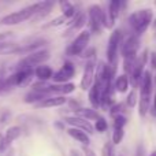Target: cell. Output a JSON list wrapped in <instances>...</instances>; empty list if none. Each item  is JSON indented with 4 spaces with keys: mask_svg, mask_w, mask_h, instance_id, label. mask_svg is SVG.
I'll return each mask as SVG.
<instances>
[{
    "mask_svg": "<svg viewBox=\"0 0 156 156\" xmlns=\"http://www.w3.org/2000/svg\"><path fill=\"white\" fill-rule=\"evenodd\" d=\"M34 76L38 78V81L48 82V80H51L52 76H54V71L49 66H38L34 70Z\"/></svg>",
    "mask_w": 156,
    "mask_h": 156,
    "instance_id": "obj_17",
    "label": "cell"
},
{
    "mask_svg": "<svg viewBox=\"0 0 156 156\" xmlns=\"http://www.w3.org/2000/svg\"><path fill=\"white\" fill-rule=\"evenodd\" d=\"M76 74V67L71 62H65V65L62 66L60 70H58L56 73L52 76V80H54L55 83H66L69 80L74 77Z\"/></svg>",
    "mask_w": 156,
    "mask_h": 156,
    "instance_id": "obj_10",
    "label": "cell"
},
{
    "mask_svg": "<svg viewBox=\"0 0 156 156\" xmlns=\"http://www.w3.org/2000/svg\"><path fill=\"white\" fill-rule=\"evenodd\" d=\"M82 152L85 154V156H96V154H94L92 149H89L88 147H83V148H82Z\"/></svg>",
    "mask_w": 156,
    "mask_h": 156,
    "instance_id": "obj_35",
    "label": "cell"
},
{
    "mask_svg": "<svg viewBox=\"0 0 156 156\" xmlns=\"http://www.w3.org/2000/svg\"><path fill=\"white\" fill-rule=\"evenodd\" d=\"M126 104L129 105L130 108H134L136 105H137V92L133 89V90L129 92V94H127L126 97Z\"/></svg>",
    "mask_w": 156,
    "mask_h": 156,
    "instance_id": "obj_26",
    "label": "cell"
},
{
    "mask_svg": "<svg viewBox=\"0 0 156 156\" xmlns=\"http://www.w3.org/2000/svg\"><path fill=\"white\" fill-rule=\"evenodd\" d=\"M8 145H10V144H8L7 141H5L4 136H3V134H0V152H4L5 149L8 148Z\"/></svg>",
    "mask_w": 156,
    "mask_h": 156,
    "instance_id": "obj_31",
    "label": "cell"
},
{
    "mask_svg": "<svg viewBox=\"0 0 156 156\" xmlns=\"http://www.w3.org/2000/svg\"><path fill=\"white\" fill-rule=\"evenodd\" d=\"M151 66H152V69L156 70V52H152V55H151Z\"/></svg>",
    "mask_w": 156,
    "mask_h": 156,
    "instance_id": "obj_36",
    "label": "cell"
},
{
    "mask_svg": "<svg viewBox=\"0 0 156 156\" xmlns=\"http://www.w3.org/2000/svg\"><path fill=\"white\" fill-rule=\"evenodd\" d=\"M45 3L47 2H38V3H34V4L27 5V7L22 8V10H19V11L8 14V15H5L4 18L2 19V25L12 26V25H18L23 21H27V19L33 18V16L45 5Z\"/></svg>",
    "mask_w": 156,
    "mask_h": 156,
    "instance_id": "obj_2",
    "label": "cell"
},
{
    "mask_svg": "<svg viewBox=\"0 0 156 156\" xmlns=\"http://www.w3.org/2000/svg\"><path fill=\"white\" fill-rule=\"evenodd\" d=\"M60 7H62V15L65 16L66 19L74 18V15H76V7H74L71 3L63 2V3H60Z\"/></svg>",
    "mask_w": 156,
    "mask_h": 156,
    "instance_id": "obj_22",
    "label": "cell"
},
{
    "mask_svg": "<svg viewBox=\"0 0 156 156\" xmlns=\"http://www.w3.org/2000/svg\"><path fill=\"white\" fill-rule=\"evenodd\" d=\"M65 122L69 123L71 127L78 130H82L83 133H93V125L89 123V121H85V119H81L78 116H66Z\"/></svg>",
    "mask_w": 156,
    "mask_h": 156,
    "instance_id": "obj_11",
    "label": "cell"
},
{
    "mask_svg": "<svg viewBox=\"0 0 156 156\" xmlns=\"http://www.w3.org/2000/svg\"><path fill=\"white\" fill-rule=\"evenodd\" d=\"M88 16H89V29L94 34H99L103 27H107V29L112 27L111 22L108 21L107 14L104 12V10L99 4H93L88 8Z\"/></svg>",
    "mask_w": 156,
    "mask_h": 156,
    "instance_id": "obj_3",
    "label": "cell"
},
{
    "mask_svg": "<svg viewBox=\"0 0 156 156\" xmlns=\"http://www.w3.org/2000/svg\"><path fill=\"white\" fill-rule=\"evenodd\" d=\"M126 5V3L125 2H121V0H112V2H110V4H108V21L111 22V25H114V22L118 19L119 14H121L122 11V7H125Z\"/></svg>",
    "mask_w": 156,
    "mask_h": 156,
    "instance_id": "obj_14",
    "label": "cell"
},
{
    "mask_svg": "<svg viewBox=\"0 0 156 156\" xmlns=\"http://www.w3.org/2000/svg\"><path fill=\"white\" fill-rule=\"evenodd\" d=\"M123 136H125L123 129H121V127H114V133H112V141H111V143H112V144H115V145H118V144L122 141V138H123Z\"/></svg>",
    "mask_w": 156,
    "mask_h": 156,
    "instance_id": "obj_24",
    "label": "cell"
},
{
    "mask_svg": "<svg viewBox=\"0 0 156 156\" xmlns=\"http://www.w3.org/2000/svg\"><path fill=\"white\" fill-rule=\"evenodd\" d=\"M82 56H85V58H89V59H92V58H94V54H96V49L94 48H89L86 52H82Z\"/></svg>",
    "mask_w": 156,
    "mask_h": 156,
    "instance_id": "obj_32",
    "label": "cell"
},
{
    "mask_svg": "<svg viewBox=\"0 0 156 156\" xmlns=\"http://www.w3.org/2000/svg\"><path fill=\"white\" fill-rule=\"evenodd\" d=\"M101 156H115V147L111 141L104 144V147L101 149Z\"/></svg>",
    "mask_w": 156,
    "mask_h": 156,
    "instance_id": "obj_25",
    "label": "cell"
},
{
    "mask_svg": "<svg viewBox=\"0 0 156 156\" xmlns=\"http://www.w3.org/2000/svg\"><path fill=\"white\" fill-rule=\"evenodd\" d=\"M149 156H156V151H154V152H152V154L149 155Z\"/></svg>",
    "mask_w": 156,
    "mask_h": 156,
    "instance_id": "obj_39",
    "label": "cell"
},
{
    "mask_svg": "<svg viewBox=\"0 0 156 156\" xmlns=\"http://www.w3.org/2000/svg\"><path fill=\"white\" fill-rule=\"evenodd\" d=\"M126 118H125L123 115H116L114 116V127H121V129H123L125 125H126Z\"/></svg>",
    "mask_w": 156,
    "mask_h": 156,
    "instance_id": "obj_28",
    "label": "cell"
},
{
    "mask_svg": "<svg viewBox=\"0 0 156 156\" xmlns=\"http://www.w3.org/2000/svg\"><path fill=\"white\" fill-rule=\"evenodd\" d=\"M94 73H96V59L92 58L86 62L85 70H83V76L81 80V88L82 90H88L94 82Z\"/></svg>",
    "mask_w": 156,
    "mask_h": 156,
    "instance_id": "obj_9",
    "label": "cell"
},
{
    "mask_svg": "<svg viewBox=\"0 0 156 156\" xmlns=\"http://www.w3.org/2000/svg\"><path fill=\"white\" fill-rule=\"evenodd\" d=\"M11 44L10 43H2L0 44V52H4V51H10L11 52Z\"/></svg>",
    "mask_w": 156,
    "mask_h": 156,
    "instance_id": "obj_34",
    "label": "cell"
},
{
    "mask_svg": "<svg viewBox=\"0 0 156 156\" xmlns=\"http://www.w3.org/2000/svg\"><path fill=\"white\" fill-rule=\"evenodd\" d=\"M8 116H10V114H8V112L3 114V116L0 118V123H5V122H7V119H8Z\"/></svg>",
    "mask_w": 156,
    "mask_h": 156,
    "instance_id": "obj_37",
    "label": "cell"
},
{
    "mask_svg": "<svg viewBox=\"0 0 156 156\" xmlns=\"http://www.w3.org/2000/svg\"><path fill=\"white\" fill-rule=\"evenodd\" d=\"M122 41V33L121 30H115L111 33L110 40H108L107 47V63L112 67H116V59H118V51Z\"/></svg>",
    "mask_w": 156,
    "mask_h": 156,
    "instance_id": "obj_6",
    "label": "cell"
},
{
    "mask_svg": "<svg viewBox=\"0 0 156 156\" xmlns=\"http://www.w3.org/2000/svg\"><path fill=\"white\" fill-rule=\"evenodd\" d=\"M152 114L156 116V93H155V96H154V107H152Z\"/></svg>",
    "mask_w": 156,
    "mask_h": 156,
    "instance_id": "obj_38",
    "label": "cell"
},
{
    "mask_svg": "<svg viewBox=\"0 0 156 156\" xmlns=\"http://www.w3.org/2000/svg\"><path fill=\"white\" fill-rule=\"evenodd\" d=\"M67 21V19L65 18L63 15H59L58 18H55V19H52L49 23H47L44 27H54V26H59V25H62V23H65V22Z\"/></svg>",
    "mask_w": 156,
    "mask_h": 156,
    "instance_id": "obj_27",
    "label": "cell"
},
{
    "mask_svg": "<svg viewBox=\"0 0 156 156\" xmlns=\"http://www.w3.org/2000/svg\"><path fill=\"white\" fill-rule=\"evenodd\" d=\"M86 19H88V15H86L85 12H78L77 15H74V18L71 19V23L70 26H69V29L65 32V37H69V36L73 34V32H76V30H80L82 29V26L86 23Z\"/></svg>",
    "mask_w": 156,
    "mask_h": 156,
    "instance_id": "obj_12",
    "label": "cell"
},
{
    "mask_svg": "<svg viewBox=\"0 0 156 156\" xmlns=\"http://www.w3.org/2000/svg\"><path fill=\"white\" fill-rule=\"evenodd\" d=\"M122 111H123V104H114L112 107H111V111L110 114L112 116H116V115H122Z\"/></svg>",
    "mask_w": 156,
    "mask_h": 156,
    "instance_id": "obj_30",
    "label": "cell"
},
{
    "mask_svg": "<svg viewBox=\"0 0 156 156\" xmlns=\"http://www.w3.org/2000/svg\"><path fill=\"white\" fill-rule=\"evenodd\" d=\"M11 36H12V33L11 32H4V33H0V44L4 43L7 38H10Z\"/></svg>",
    "mask_w": 156,
    "mask_h": 156,
    "instance_id": "obj_33",
    "label": "cell"
},
{
    "mask_svg": "<svg viewBox=\"0 0 156 156\" xmlns=\"http://www.w3.org/2000/svg\"><path fill=\"white\" fill-rule=\"evenodd\" d=\"M154 90V78L151 71L145 70L140 83V99H138V112L141 116H145L151 105V96Z\"/></svg>",
    "mask_w": 156,
    "mask_h": 156,
    "instance_id": "obj_1",
    "label": "cell"
},
{
    "mask_svg": "<svg viewBox=\"0 0 156 156\" xmlns=\"http://www.w3.org/2000/svg\"><path fill=\"white\" fill-rule=\"evenodd\" d=\"M67 99L65 96H49L47 99L41 100L40 103L36 104L37 108H49V107H60V105L66 104Z\"/></svg>",
    "mask_w": 156,
    "mask_h": 156,
    "instance_id": "obj_13",
    "label": "cell"
},
{
    "mask_svg": "<svg viewBox=\"0 0 156 156\" xmlns=\"http://www.w3.org/2000/svg\"><path fill=\"white\" fill-rule=\"evenodd\" d=\"M71 154H73V156H78V155H77V152H71Z\"/></svg>",
    "mask_w": 156,
    "mask_h": 156,
    "instance_id": "obj_40",
    "label": "cell"
},
{
    "mask_svg": "<svg viewBox=\"0 0 156 156\" xmlns=\"http://www.w3.org/2000/svg\"><path fill=\"white\" fill-rule=\"evenodd\" d=\"M21 134H22V129H21V127H19V126H11V127H8L7 132H5L4 138H5V141H7L8 144H11L12 141L18 140V138L21 137Z\"/></svg>",
    "mask_w": 156,
    "mask_h": 156,
    "instance_id": "obj_20",
    "label": "cell"
},
{
    "mask_svg": "<svg viewBox=\"0 0 156 156\" xmlns=\"http://www.w3.org/2000/svg\"><path fill=\"white\" fill-rule=\"evenodd\" d=\"M129 77L126 76V74H122V76H119L118 78H116L115 81V88L116 90L119 92V93H125V92L129 89Z\"/></svg>",
    "mask_w": 156,
    "mask_h": 156,
    "instance_id": "obj_21",
    "label": "cell"
},
{
    "mask_svg": "<svg viewBox=\"0 0 156 156\" xmlns=\"http://www.w3.org/2000/svg\"><path fill=\"white\" fill-rule=\"evenodd\" d=\"M94 129L97 132H105L107 130V122H105L104 118H99L96 122H94Z\"/></svg>",
    "mask_w": 156,
    "mask_h": 156,
    "instance_id": "obj_29",
    "label": "cell"
},
{
    "mask_svg": "<svg viewBox=\"0 0 156 156\" xmlns=\"http://www.w3.org/2000/svg\"><path fill=\"white\" fill-rule=\"evenodd\" d=\"M67 134L70 136V137H73L74 140H77L78 143L83 144V145H89V143H90V140H89V136L86 134V133H83L82 130H78V129H74V127H70V129L67 130Z\"/></svg>",
    "mask_w": 156,
    "mask_h": 156,
    "instance_id": "obj_18",
    "label": "cell"
},
{
    "mask_svg": "<svg viewBox=\"0 0 156 156\" xmlns=\"http://www.w3.org/2000/svg\"><path fill=\"white\" fill-rule=\"evenodd\" d=\"M89 40H90V33H89L88 30H82V32L74 38L73 43L67 47L66 54L70 55V56H76V55L82 54L86 49V47H88Z\"/></svg>",
    "mask_w": 156,
    "mask_h": 156,
    "instance_id": "obj_7",
    "label": "cell"
},
{
    "mask_svg": "<svg viewBox=\"0 0 156 156\" xmlns=\"http://www.w3.org/2000/svg\"><path fill=\"white\" fill-rule=\"evenodd\" d=\"M121 52L125 59H134L137 58V52L140 49V38L136 34H130L127 38L121 41Z\"/></svg>",
    "mask_w": 156,
    "mask_h": 156,
    "instance_id": "obj_8",
    "label": "cell"
},
{
    "mask_svg": "<svg viewBox=\"0 0 156 156\" xmlns=\"http://www.w3.org/2000/svg\"><path fill=\"white\" fill-rule=\"evenodd\" d=\"M49 56H51V54L47 49H40V51H36L33 54H29L22 60H19L16 70H33L36 66L38 67L44 62H47L49 59Z\"/></svg>",
    "mask_w": 156,
    "mask_h": 156,
    "instance_id": "obj_5",
    "label": "cell"
},
{
    "mask_svg": "<svg viewBox=\"0 0 156 156\" xmlns=\"http://www.w3.org/2000/svg\"><path fill=\"white\" fill-rule=\"evenodd\" d=\"M44 99H47L45 94L40 93V92L32 90V92H29V93L25 96L23 101H25V103H29V104H32V103H36V104H37V103H40L41 100H44Z\"/></svg>",
    "mask_w": 156,
    "mask_h": 156,
    "instance_id": "obj_23",
    "label": "cell"
},
{
    "mask_svg": "<svg viewBox=\"0 0 156 156\" xmlns=\"http://www.w3.org/2000/svg\"><path fill=\"white\" fill-rule=\"evenodd\" d=\"M152 19H154V11L151 8H143L129 16V25L136 33V36H140L149 27Z\"/></svg>",
    "mask_w": 156,
    "mask_h": 156,
    "instance_id": "obj_4",
    "label": "cell"
},
{
    "mask_svg": "<svg viewBox=\"0 0 156 156\" xmlns=\"http://www.w3.org/2000/svg\"><path fill=\"white\" fill-rule=\"evenodd\" d=\"M76 112H77L78 118L85 119V121H88V119L97 121L99 118H101V116L99 115V112H97L96 110H93V108H78Z\"/></svg>",
    "mask_w": 156,
    "mask_h": 156,
    "instance_id": "obj_19",
    "label": "cell"
},
{
    "mask_svg": "<svg viewBox=\"0 0 156 156\" xmlns=\"http://www.w3.org/2000/svg\"><path fill=\"white\" fill-rule=\"evenodd\" d=\"M100 99H101V90L99 89V86L96 83H93L89 89V101L93 105V110L100 107Z\"/></svg>",
    "mask_w": 156,
    "mask_h": 156,
    "instance_id": "obj_16",
    "label": "cell"
},
{
    "mask_svg": "<svg viewBox=\"0 0 156 156\" xmlns=\"http://www.w3.org/2000/svg\"><path fill=\"white\" fill-rule=\"evenodd\" d=\"M44 44H45L44 40L34 41V43H30V44H27V45L11 49V52H14V54H27L29 55V54H33V52H36V51H40V48L44 45Z\"/></svg>",
    "mask_w": 156,
    "mask_h": 156,
    "instance_id": "obj_15",
    "label": "cell"
}]
</instances>
